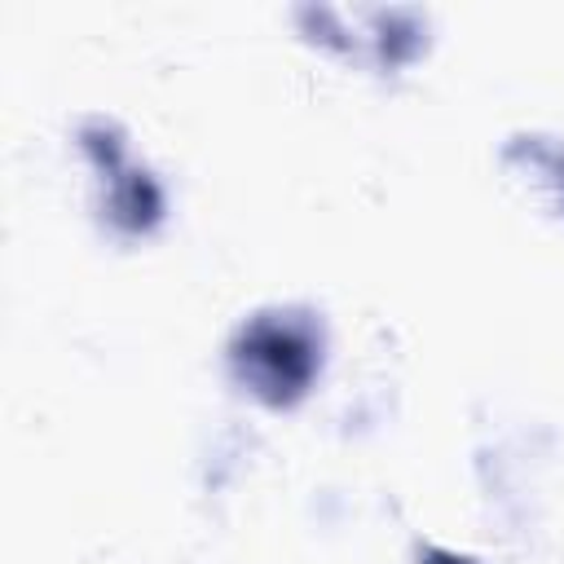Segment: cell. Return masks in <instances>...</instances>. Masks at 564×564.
<instances>
[{
  "label": "cell",
  "instance_id": "cell-2",
  "mask_svg": "<svg viewBox=\"0 0 564 564\" xmlns=\"http://www.w3.org/2000/svg\"><path fill=\"white\" fill-rule=\"evenodd\" d=\"M159 212H163V194H159V185H154L145 172L128 167V172L115 176L110 216H115L123 229H150V225L159 220Z\"/></svg>",
  "mask_w": 564,
  "mask_h": 564
},
{
  "label": "cell",
  "instance_id": "cell-1",
  "mask_svg": "<svg viewBox=\"0 0 564 564\" xmlns=\"http://www.w3.org/2000/svg\"><path fill=\"white\" fill-rule=\"evenodd\" d=\"M234 366L238 379L269 405H291L308 392L322 352H317V335L282 313H264L251 317L238 339H234Z\"/></svg>",
  "mask_w": 564,
  "mask_h": 564
}]
</instances>
